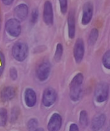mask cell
I'll list each match as a JSON object with an SVG mask.
<instances>
[{
	"mask_svg": "<svg viewBox=\"0 0 110 131\" xmlns=\"http://www.w3.org/2000/svg\"><path fill=\"white\" fill-rule=\"evenodd\" d=\"M57 92L52 87H47L44 90L42 97V102L45 107L52 106L57 100Z\"/></svg>",
	"mask_w": 110,
	"mask_h": 131,
	"instance_id": "52a82bcc",
	"label": "cell"
},
{
	"mask_svg": "<svg viewBox=\"0 0 110 131\" xmlns=\"http://www.w3.org/2000/svg\"><path fill=\"white\" fill-rule=\"evenodd\" d=\"M99 37V31L96 28H93L89 34L87 44L89 46H94L96 43Z\"/></svg>",
	"mask_w": 110,
	"mask_h": 131,
	"instance_id": "e0dca14e",
	"label": "cell"
},
{
	"mask_svg": "<svg viewBox=\"0 0 110 131\" xmlns=\"http://www.w3.org/2000/svg\"><path fill=\"white\" fill-rule=\"evenodd\" d=\"M9 77L10 79H12L13 81H15L16 79H18V71L17 69H16L15 67H11L9 69Z\"/></svg>",
	"mask_w": 110,
	"mask_h": 131,
	"instance_id": "d4e9b609",
	"label": "cell"
},
{
	"mask_svg": "<svg viewBox=\"0 0 110 131\" xmlns=\"http://www.w3.org/2000/svg\"><path fill=\"white\" fill-rule=\"evenodd\" d=\"M106 121V117L104 114H99L92 119L91 129L93 130H99L104 126Z\"/></svg>",
	"mask_w": 110,
	"mask_h": 131,
	"instance_id": "5bb4252c",
	"label": "cell"
},
{
	"mask_svg": "<svg viewBox=\"0 0 110 131\" xmlns=\"http://www.w3.org/2000/svg\"><path fill=\"white\" fill-rule=\"evenodd\" d=\"M24 101L25 105L29 108H32L36 105L37 101V94L32 88H27L24 92Z\"/></svg>",
	"mask_w": 110,
	"mask_h": 131,
	"instance_id": "7c38bea8",
	"label": "cell"
},
{
	"mask_svg": "<svg viewBox=\"0 0 110 131\" xmlns=\"http://www.w3.org/2000/svg\"><path fill=\"white\" fill-rule=\"evenodd\" d=\"M28 47L27 44L18 41L14 44L12 49V54L13 58L18 62H23L28 56Z\"/></svg>",
	"mask_w": 110,
	"mask_h": 131,
	"instance_id": "7a4b0ae2",
	"label": "cell"
},
{
	"mask_svg": "<svg viewBox=\"0 0 110 131\" xmlns=\"http://www.w3.org/2000/svg\"><path fill=\"white\" fill-rule=\"evenodd\" d=\"M5 65H2L0 64V77H1V75H3V73L4 72V69H5Z\"/></svg>",
	"mask_w": 110,
	"mask_h": 131,
	"instance_id": "83f0119b",
	"label": "cell"
},
{
	"mask_svg": "<svg viewBox=\"0 0 110 131\" xmlns=\"http://www.w3.org/2000/svg\"><path fill=\"white\" fill-rule=\"evenodd\" d=\"M62 118L61 114L55 112L50 117L47 124V129L50 131H58L62 127Z\"/></svg>",
	"mask_w": 110,
	"mask_h": 131,
	"instance_id": "8fae6325",
	"label": "cell"
},
{
	"mask_svg": "<svg viewBox=\"0 0 110 131\" xmlns=\"http://www.w3.org/2000/svg\"><path fill=\"white\" fill-rule=\"evenodd\" d=\"M8 121V111L5 108H0V127H5Z\"/></svg>",
	"mask_w": 110,
	"mask_h": 131,
	"instance_id": "ffe728a7",
	"label": "cell"
},
{
	"mask_svg": "<svg viewBox=\"0 0 110 131\" xmlns=\"http://www.w3.org/2000/svg\"><path fill=\"white\" fill-rule=\"evenodd\" d=\"M94 14V6L91 1L85 3L83 6L81 24L83 26H87L91 23Z\"/></svg>",
	"mask_w": 110,
	"mask_h": 131,
	"instance_id": "ba28073f",
	"label": "cell"
},
{
	"mask_svg": "<svg viewBox=\"0 0 110 131\" xmlns=\"http://www.w3.org/2000/svg\"><path fill=\"white\" fill-rule=\"evenodd\" d=\"M101 62L106 69L110 70V50H108L104 52L101 58Z\"/></svg>",
	"mask_w": 110,
	"mask_h": 131,
	"instance_id": "d6986e66",
	"label": "cell"
},
{
	"mask_svg": "<svg viewBox=\"0 0 110 131\" xmlns=\"http://www.w3.org/2000/svg\"><path fill=\"white\" fill-rule=\"evenodd\" d=\"M43 21L47 26H52L54 25V14L52 4L48 0L44 3V5Z\"/></svg>",
	"mask_w": 110,
	"mask_h": 131,
	"instance_id": "9c48e42d",
	"label": "cell"
},
{
	"mask_svg": "<svg viewBox=\"0 0 110 131\" xmlns=\"http://www.w3.org/2000/svg\"><path fill=\"white\" fill-rule=\"evenodd\" d=\"M88 114L86 110H82L79 113V123L83 129H86L88 125Z\"/></svg>",
	"mask_w": 110,
	"mask_h": 131,
	"instance_id": "2e32d148",
	"label": "cell"
},
{
	"mask_svg": "<svg viewBox=\"0 0 110 131\" xmlns=\"http://www.w3.org/2000/svg\"><path fill=\"white\" fill-rule=\"evenodd\" d=\"M60 5V10L62 15H65L68 10V1L67 0H58Z\"/></svg>",
	"mask_w": 110,
	"mask_h": 131,
	"instance_id": "603a6c76",
	"label": "cell"
},
{
	"mask_svg": "<svg viewBox=\"0 0 110 131\" xmlns=\"http://www.w3.org/2000/svg\"><path fill=\"white\" fill-rule=\"evenodd\" d=\"M39 16V12L37 8H34L32 9L30 17V22L33 25H35L37 23Z\"/></svg>",
	"mask_w": 110,
	"mask_h": 131,
	"instance_id": "7402d4cb",
	"label": "cell"
},
{
	"mask_svg": "<svg viewBox=\"0 0 110 131\" xmlns=\"http://www.w3.org/2000/svg\"><path fill=\"white\" fill-rule=\"evenodd\" d=\"M35 130H44V129H43V128L42 127H37Z\"/></svg>",
	"mask_w": 110,
	"mask_h": 131,
	"instance_id": "f1b7e54d",
	"label": "cell"
},
{
	"mask_svg": "<svg viewBox=\"0 0 110 131\" xmlns=\"http://www.w3.org/2000/svg\"><path fill=\"white\" fill-rule=\"evenodd\" d=\"M84 75L81 72L76 73L69 83V97L72 101L76 102L80 100L83 93Z\"/></svg>",
	"mask_w": 110,
	"mask_h": 131,
	"instance_id": "6da1fadb",
	"label": "cell"
},
{
	"mask_svg": "<svg viewBox=\"0 0 110 131\" xmlns=\"http://www.w3.org/2000/svg\"><path fill=\"white\" fill-rule=\"evenodd\" d=\"M109 96V86L106 82H101L97 84L94 92L95 101L99 104L106 102Z\"/></svg>",
	"mask_w": 110,
	"mask_h": 131,
	"instance_id": "5b68a950",
	"label": "cell"
},
{
	"mask_svg": "<svg viewBox=\"0 0 110 131\" xmlns=\"http://www.w3.org/2000/svg\"><path fill=\"white\" fill-rule=\"evenodd\" d=\"M29 13L28 6L25 3H20L14 9V15L19 21H23L27 18Z\"/></svg>",
	"mask_w": 110,
	"mask_h": 131,
	"instance_id": "4fadbf2b",
	"label": "cell"
},
{
	"mask_svg": "<svg viewBox=\"0 0 110 131\" xmlns=\"http://www.w3.org/2000/svg\"><path fill=\"white\" fill-rule=\"evenodd\" d=\"M5 30L10 37H18L22 32L20 21L16 18H10L7 20L5 24Z\"/></svg>",
	"mask_w": 110,
	"mask_h": 131,
	"instance_id": "277c9868",
	"label": "cell"
},
{
	"mask_svg": "<svg viewBox=\"0 0 110 131\" xmlns=\"http://www.w3.org/2000/svg\"><path fill=\"white\" fill-rule=\"evenodd\" d=\"M1 15H0V30H1Z\"/></svg>",
	"mask_w": 110,
	"mask_h": 131,
	"instance_id": "f546056e",
	"label": "cell"
},
{
	"mask_svg": "<svg viewBox=\"0 0 110 131\" xmlns=\"http://www.w3.org/2000/svg\"><path fill=\"white\" fill-rule=\"evenodd\" d=\"M69 131H79V128L78 125L75 123H71L69 125Z\"/></svg>",
	"mask_w": 110,
	"mask_h": 131,
	"instance_id": "484cf974",
	"label": "cell"
},
{
	"mask_svg": "<svg viewBox=\"0 0 110 131\" xmlns=\"http://www.w3.org/2000/svg\"><path fill=\"white\" fill-rule=\"evenodd\" d=\"M19 115V109L18 107H14L12 109V113H11V117L10 120L12 122H15L17 121L18 117Z\"/></svg>",
	"mask_w": 110,
	"mask_h": 131,
	"instance_id": "cb8c5ba5",
	"label": "cell"
},
{
	"mask_svg": "<svg viewBox=\"0 0 110 131\" xmlns=\"http://www.w3.org/2000/svg\"><path fill=\"white\" fill-rule=\"evenodd\" d=\"M64 53L63 45L61 43H58L56 45L55 53L54 55V60L55 62H59L62 59Z\"/></svg>",
	"mask_w": 110,
	"mask_h": 131,
	"instance_id": "ac0fdd59",
	"label": "cell"
},
{
	"mask_svg": "<svg viewBox=\"0 0 110 131\" xmlns=\"http://www.w3.org/2000/svg\"><path fill=\"white\" fill-rule=\"evenodd\" d=\"M67 28H68V37L69 39L72 40L76 37V23L75 11L73 9L69 11L67 15Z\"/></svg>",
	"mask_w": 110,
	"mask_h": 131,
	"instance_id": "30bf717a",
	"label": "cell"
},
{
	"mask_svg": "<svg viewBox=\"0 0 110 131\" xmlns=\"http://www.w3.org/2000/svg\"><path fill=\"white\" fill-rule=\"evenodd\" d=\"M1 1L5 6H10L11 5L13 4L14 0H1Z\"/></svg>",
	"mask_w": 110,
	"mask_h": 131,
	"instance_id": "4316f807",
	"label": "cell"
},
{
	"mask_svg": "<svg viewBox=\"0 0 110 131\" xmlns=\"http://www.w3.org/2000/svg\"><path fill=\"white\" fill-rule=\"evenodd\" d=\"M16 95V90L13 87L8 86L4 87L1 91L0 97L3 102H8L15 98Z\"/></svg>",
	"mask_w": 110,
	"mask_h": 131,
	"instance_id": "9a60e30c",
	"label": "cell"
},
{
	"mask_svg": "<svg viewBox=\"0 0 110 131\" xmlns=\"http://www.w3.org/2000/svg\"><path fill=\"white\" fill-rule=\"evenodd\" d=\"M51 72V64L48 60L45 59L40 61L37 65L35 74L40 82H45L49 77Z\"/></svg>",
	"mask_w": 110,
	"mask_h": 131,
	"instance_id": "3957f363",
	"label": "cell"
},
{
	"mask_svg": "<svg viewBox=\"0 0 110 131\" xmlns=\"http://www.w3.org/2000/svg\"><path fill=\"white\" fill-rule=\"evenodd\" d=\"M85 55V44L83 38L76 39L74 45L73 57L76 63H81Z\"/></svg>",
	"mask_w": 110,
	"mask_h": 131,
	"instance_id": "8992f818",
	"label": "cell"
},
{
	"mask_svg": "<svg viewBox=\"0 0 110 131\" xmlns=\"http://www.w3.org/2000/svg\"><path fill=\"white\" fill-rule=\"evenodd\" d=\"M38 125V120L35 118H32L29 119L26 123V127L29 130H35Z\"/></svg>",
	"mask_w": 110,
	"mask_h": 131,
	"instance_id": "44dd1931",
	"label": "cell"
}]
</instances>
